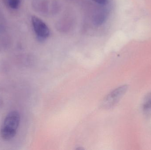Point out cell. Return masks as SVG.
<instances>
[{"mask_svg":"<svg viewBox=\"0 0 151 150\" xmlns=\"http://www.w3.org/2000/svg\"><path fill=\"white\" fill-rule=\"evenodd\" d=\"M20 121V114L18 111H11L7 114L0 130V134L2 139L8 141L15 137L19 127Z\"/></svg>","mask_w":151,"mask_h":150,"instance_id":"1","label":"cell"},{"mask_svg":"<svg viewBox=\"0 0 151 150\" xmlns=\"http://www.w3.org/2000/svg\"><path fill=\"white\" fill-rule=\"evenodd\" d=\"M128 89L127 85H122L108 94L102 102V107L110 108L115 106L123 97Z\"/></svg>","mask_w":151,"mask_h":150,"instance_id":"2","label":"cell"},{"mask_svg":"<svg viewBox=\"0 0 151 150\" xmlns=\"http://www.w3.org/2000/svg\"><path fill=\"white\" fill-rule=\"evenodd\" d=\"M32 23L35 34L40 41H44L48 38L50 34L49 28L42 19L38 17L33 16Z\"/></svg>","mask_w":151,"mask_h":150,"instance_id":"3","label":"cell"},{"mask_svg":"<svg viewBox=\"0 0 151 150\" xmlns=\"http://www.w3.org/2000/svg\"><path fill=\"white\" fill-rule=\"evenodd\" d=\"M36 9L46 15L54 14L58 9L57 3L55 0H36Z\"/></svg>","mask_w":151,"mask_h":150,"instance_id":"4","label":"cell"},{"mask_svg":"<svg viewBox=\"0 0 151 150\" xmlns=\"http://www.w3.org/2000/svg\"><path fill=\"white\" fill-rule=\"evenodd\" d=\"M108 15V11L106 9H99L97 11L93 16V21L95 24L100 25L105 21Z\"/></svg>","mask_w":151,"mask_h":150,"instance_id":"5","label":"cell"},{"mask_svg":"<svg viewBox=\"0 0 151 150\" xmlns=\"http://www.w3.org/2000/svg\"><path fill=\"white\" fill-rule=\"evenodd\" d=\"M142 110L145 116H151V92L148 93L144 99Z\"/></svg>","mask_w":151,"mask_h":150,"instance_id":"6","label":"cell"},{"mask_svg":"<svg viewBox=\"0 0 151 150\" xmlns=\"http://www.w3.org/2000/svg\"><path fill=\"white\" fill-rule=\"evenodd\" d=\"M4 2L9 8L15 9H17L19 6L20 0H4Z\"/></svg>","mask_w":151,"mask_h":150,"instance_id":"7","label":"cell"},{"mask_svg":"<svg viewBox=\"0 0 151 150\" xmlns=\"http://www.w3.org/2000/svg\"><path fill=\"white\" fill-rule=\"evenodd\" d=\"M101 5H105L108 3V0H92Z\"/></svg>","mask_w":151,"mask_h":150,"instance_id":"8","label":"cell"}]
</instances>
